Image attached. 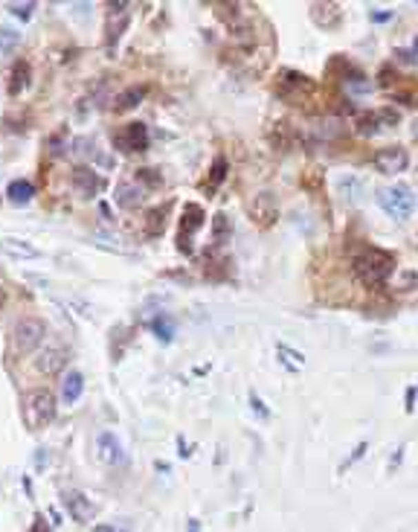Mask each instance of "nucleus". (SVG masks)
<instances>
[{
	"instance_id": "1",
	"label": "nucleus",
	"mask_w": 418,
	"mask_h": 532,
	"mask_svg": "<svg viewBox=\"0 0 418 532\" xmlns=\"http://www.w3.org/2000/svg\"><path fill=\"white\" fill-rule=\"evenodd\" d=\"M352 268H355V276H357L364 285L378 288V285L386 283L389 276H392V271H395V256L389 254V250L369 247V250H364V254L355 256Z\"/></svg>"
},
{
	"instance_id": "2",
	"label": "nucleus",
	"mask_w": 418,
	"mask_h": 532,
	"mask_svg": "<svg viewBox=\"0 0 418 532\" xmlns=\"http://www.w3.org/2000/svg\"><path fill=\"white\" fill-rule=\"evenodd\" d=\"M55 410H59V404H55V396L50 393L47 387L30 390V393L23 396V404H21L23 422H26V428H30V430H44L55 419Z\"/></svg>"
},
{
	"instance_id": "3",
	"label": "nucleus",
	"mask_w": 418,
	"mask_h": 532,
	"mask_svg": "<svg viewBox=\"0 0 418 532\" xmlns=\"http://www.w3.org/2000/svg\"><path fill=\"white\" fill-rule=\"evenodd\" d=\"M47 338V323L44 320H38V317H23L18 320L15 326H12V334H9V341H12V355H32L35 349L44 343Z\"/></svg>"
},
{
	"instance_id": "4",
	"label": "nucleus",
	"mask_w": 418,
	"mask_h": 532,
	"mask_svg": "<svg viewBox=\"0 0 418 532\" xmlns=\"http://www.w3.org/2000/svg\"><path fill=\"white\" fill-rule=\"evenodd\" d=\"M378 204L384 207L386 216H392L395 221H407L415 213V195L407 184H395L378 192Z\"/></svg>"
},
{
	"instance_id": "5",
	"label": "nucleus",
	"mask_w": 418,
	"mask_h": 532,
	"mask_svg": "<svg viewBox=\"0 0 418 532\" xmlns=\"http://www.w3.org/2000/svg\"><path fill=\"white\" fill-rule=\"evenodd\" d=\"M279 96H285V99L290 105H302L305 96H314L317 85L305 76V73H294V70H285L282 79H279V85H276Z\"/></svg>"
},
{
	"instance_id": "6",
	"label": "nucleus",
	"mask_w": 418,
	"mask_h": 532,
	"mask_svg": "<svg viewBox=\"0 0 418 532\" xmlns=\"http://www.w3.org/2000/svg\"><path fill=\"white\" fill-rule=\"evenodd\" d=\"M206 213L201 204H186L183 207V218H180V233H177V250L180 254H192V239L195 233L203 227Z\"/></svg>"
},
{
	"instance_id": "7",
	"label": "nucleus",
	"mask_w": 418,
	"mask_h": 532,
	"mask_svg": "<svg viewBox=\"0 0 418 532\" xmlns=\"http://www.w3.org/2000/svg\"><path fill=\"white\" fill-rule=\"evenodd\" d=\"M114 146L125 155H134V151H146L148 149V129L143 122H128L122 125L119 131H114Z\"/></svg>"
},
{
	"instance_id": "8",
	"label": "nucleus",
	"mask_w": 418,
	"mask_h": 532,
	"mask_svg": "<svg viewBox=\"0 0 418 532\" xmlns=\"http://www.w3.org/2000/svg\"><path fill=\"white\" fill-rule=\"evenodd\" d=\"M128 3H108V21H105V47L108 53H114L117 41L122 38V32L128 30Z\"/></svg>"
},
{
	"instance_id": "9",
	"label": "nucleus",
	"mask_w": 418,
	"mask_h": 532,
	"mask_svg": "<svg viewBox=\"0 0 418 532\" xmlns=\"http://www.w3.org/2000/svg\"><path fill=\"white\" fill-rule=\"evenodd\" d=\"M61 503H64V509L70 512V517H73L76 524H90V521H93L96 506H93V500H90L85 492H76V488H70V492L61 495Z\"/></svg>"
},
{
	"instance_id": "10",
	"label": "nucleus",
	"mask_w": 418,
	"mask_h": 532,
	"mask_svg": "<svg viewBox=\"0 0 418 532\" xmlns=\"http://www.w3.org/2000/svg\"><path fill=\"white\" fill-rule=\"evenodd\" d=\"M407 163H410V155H407V149H401V146H386L375 155V169L381 175H398V172L407 169Z\"/></svg>"
},
{
	"instance_id": "11",
	"label": "nucleus",
	"mask_w": 418,
	"mask_h": 532,
	"mask_svg": "<svg viewBox=\"0 0 418 532\" xmlns=\"http://www.w3.org/2000/svg\"><path fill=\"white\" fill-rule=\"evenodd\" d=\"M67 361H70V352L64 346H47L44 352L35 358V370L50 378V375H59L67 367Z\"/></svg>"
},
{
	"instance_id": "12",
	"label": "nucleus",
	"mask_w": 418,
	"mask_h": 532,
	"mask_svg": "<svg viewBox=\"0 0 418 532\" xmlns=\"http://www.w3.org/2000/svg\"><path fill=\"white\" fill-rule=\"evenodd\" d=\"M0 254H6L9 259H15V262H32V259L44 256L32 242L15 239V236H3V239H0Z\"/></svg>"
},
{
	"instance_id": "13",
	"label": "nucleus",
	"mask_w": 418,
	"mask_h": 532,
	"mask_svg": "<svg viewBox=\"0 0 418 532\" xmlns=\"http://www.w3.org/2000/svg\"><path fill=\"white\" fill-rule=\"evenodd\" d=\"M250 218H253L259 227H270V224L276 221V216H279V207H276V198L270 192H261V195H256L253 201H250Z\"/></svg>"
},
{
	"instance_id": "14",
	"label": "nucleus",
	"mask_w": 418,
	"mask_h": 532,
	"mask_svg": "<svg viewBox=\"0 0 418 532\" xmlns=\"http://www.w3.org/2000/svg\"><path fill=\"white\" fill-rule=\"evenodd\" d=\"M96 454L105 466H122L125 463V451H122V442L114 437L110 430H102L96 437Z\"/></svg>"
},
{
	"instance_id": "15",
	"label": "nucleus",
	"mask_w": 418,
	"mask_h": 532,
	"mask_svg": "<svg viewBox=\"0 0 418 532\" xmlns=\"http://www.w3.org/2000/svg\"><path fill=\"white\" fill-rule=\"evenodd\" d=\"M70 180H73V189L81 195V198H93V195H99V189H102V178L96 175V169H90V166H76Z\"/></svg>"
},
{
	"instance_id": "16",
	"label": "nucleus",
	"mask_w": 418,
	"mask_h": 532,
	"mask_svg": "<svg viewBox=\"0 0 418 532\" xmlns=\"http://www.w3.org/2000/svg\"><path fill=\"white\" fill-rule=\"evenodd\" d=\"M311 21L319 30H337L343 21V9L340 3H311Z\"/></svg>"
},
{
	"instance_id": "17",
	"label": "nucleus",
	"mask_w": 418,
	"mask_h": 532,
	"mask_svg": "<svg viewBox=\"0 0 418 532\" xmlns=\"http://www.w3.org/2000/svg\"><path fill=\"white\" fill-rule=\"evenodd\" d=\"M117 204L122 207V209H137L139 204H143V187L137 184V180H119L117 184Z\"/></svg>"
},
{
	"instance_id": "18",
	"label": "nucleus",
	"mask_w": 418,
	"mask_h": 532,
	"mask_svg": "<svg viewBox=\"0 0 418 532\" xmlns=\"http://www.w3.org/2000/svg\"><path fill=\"white\" fill-rule=\"evenodd\" d=\"M81 393H85V375H81L79 370H70L64 375V381H61V401L76 404L81 399Z\"/></svg>"
},
{
	"instance_id": "19",
	"label": "nucleus",
	"mask_w": 418,
	"mask_h": 532,
	"mask_svg": "<svg viewBox=\"0 0 418 532\" xmlns=\"http://www.w3.org/2000/svg\"><path fill=\"white\" fill-rule=\"evenodd\" d=\"M337 192H340V198H343V201L357 204L360 198H364L366 184H364V180H360L357 175H343V178H337Z\"/></svg>"
},
{
	"instance_id": "20",
	"label": "nucleus",
	"mask_w": 418,
	"mask_h": 532,
	"mask_svg": "<svg viewBox=\"0 0 418 532\" xmlns=\"http://www.w3.org/2000/svg\"><path fill=\"white\" fill-rule=\"evenodd\" d=\"M26 82H30V64H26L23 59H18L15 64L9 67V82H6V93L9 96H18L23 88H26Z\"/></svg>"
},
{
	"instance_id": "21",
	"label": "nucleus",
	"mask_w": 418,
	"mask_h": 532,
	"mask_svg": "<svg viewBox=\"0 0 418 532\" xmlns=\"http://www.w3.org/2000/svg\"><path fill=\"white\" fill-rule=\"evenodd\" d=\"M32 195H35V187L30 184V180H23V178H18V180H12V184L6 187V198L12 201V204H30L32 201Z\"/></svg>"
},
{
	"instance_id": "22",
	"label": "nucleus",
	"mask_w": 418,
	"mask_h": 532,
	"mask_svg": "<svg viewBox=\"0 0 418 532\" xmlns=\"http://www.w3.org/2000/svg\"><path fill=\"white\" fill-rule=\"evenodd\" d=\"M146 236H163V230H166V207H155V209H148L146 213Z\"/></svg>"
},
{
	"instance_id": "23",
	"label": "nucleus",
	"mask_w": 418,
	"mask_h": 532,
	"mask_svg": "<svg viewBox=\"0 0 418 532\" xmlns=\"http://www.w3.org/2000/svg\"><path fill=\"white\" fill-rule=\"evenodd\" d=\"M143 96H146L143 88H128V91H122L117 99H114V111H117V114H122V111H131V108H137L139 102H143Z\"/></svg>"
},
{
	"instance_id": "24",
	"label": "nucleus",
	"mask_w": 418,
	"mask_h": 532,
	"mask_svg": "<svg viewBox=\"0 0 418 532\" xmlns=\"http://www.w3.org/2000/svg\"><path fill=\"white\" fill-rule=\"evenodd\" d=\"M227 169H230L227 158H224V155H218V158H215V163H212V169H209V178H206V184H203V187H206L209 192L218 189V184L227 178Z\"/></svg>"
},
{
	"instance_id": "25",
	"label": "nucleus",
	"mask_w": 418,
	"mask_h": 532,
	"mask_svg": "<svg viewBox=\"0 0 418 532\" xmlns=\"http://www.w3.org/2000/svg\"><path fill=\"white\" fill-rule=\"evenodd\" d=\"M151 329H155V334L163 343H169L175 338V320L169 314H157L155 320H151Z\"/></svg>"
},
{
	"instance_id": "26",
	"label": "nucleus",
	"mask_w": 418,
	"mask_h": 532,
	"mask_svg": "<svg viewBox=\"0 0 418 532\" xmlns=\"http://www.w3.org/2000/svg\"><path fill=\"white\" fill-rule=\"evenodd\" d=\"M276 352H279V358L288 363V370H299L302 363H305V355L297 352V349H290L288 343H276Z\"/></svg>"
},
{
	"instance_id": "27",
	"label": "nucleus",
	"mask_w": 418,
	"mask_h": 532,
	"mask_svg": "<svg viewBox=\"0 0 418 532\" xmlns=\"http://www.w3.org/2000/svg\"><path fill=\"white\" fill-rule=\"evenodd\" d=\"M227 236H230V221H227L224 213H218L212 218V242L221 245V242H227Z\"/></svg>"
},
{
	"instance_id": "28",
	"label": "nucleus",
	"mask_w": 418,
	"mask_h": 532,
	"mask_svg": "<svg viewBox=\"0 0 418 532\" xmlns=\"http://www.w3.org/2000/svg\"><path fill=\"white\" fill-rule=\"evenodd\" d=\"M378 129H381V122H378V117L372 114V111H366V114H360L357 117V131L360 134H378Z\"/></svg>"
},
{
	"instance_id": "29",
	"label": "nucleus",
	"mask_w": 418,
	"mask_h": 532,
	"mask_svg": "<svg viewBox=\"0 0 418 532\" xmlns=\"http://www.w3.org/2000/svg\"><path fill=\"white\" fill-rule=\"evenodd\" d=\"M137 184H146V187H151V189H155V187H160L163 184V175L157 172V169H148V166H143V169H137Z\"/></svg>"
},
{
	"instance_id": "30",
	"label": "nucleus",
	"mask_w": 418,
	"mask_h": 532,
	"mask_svg": "<svg viewBox=\"0 0 418 532\" xmlns=\"http://www.w3.org/2000/svg\"><path fill=\"white\" fill-rule=\"evenodd\" d=\"M18 41H21V32L3 26V30H0V53H12V50L18 47Z\"/></svg>"
},
{
	"instance_id": "31",
	"label": "nucleus",
	"mask_w": 418,
	"mask_h": 532,
	"mask_svg": "<svg viewBox=\"0 0 418 532\" xmlns=\"http://www.w3.org/2000/svg\"><path fill=\"white\" fill-rule=\"evenodd\" d=\"M6 9H9V15H15L21 21H30L32 12H35V3H32V0H26V3H9Z\"/></svg>"
},
{
	"instance_id": "32",
	"label": "nucleus",
	"mask_w": 418,
	"mask_h": 532,
	"mask_svg": "<svg viewBox=\"0 0 418 532\" xmlns=\"http://www.w3.org/2000/svg\"><path fill=\"white\" fill-rule=\"evenodd\" d=\"M227 265H230L227 259H206V268H203V271H206V276H212V279H224L227 274L221 271V268H227Z\"/></svg>"
},
{
	"instance_id": "33",
	"label": "nucleus",
	"mask_w": 418,
	"mask_h": 532,
	"mask_svg": "<svg viewBox=\"0 0 418 532\" xmlns=\"http://www.w3.org/2000/svg\"><path fill=\"white\" fill-rule=\"evenodd\" d=\"M375 117H378L381 125H398V120H401L395 108H381V111H375Z\"/></svg>"
},
{
	"instance_id": "34",
	"label": "nucleus",
	"mask_w": 418,
	"mask_h": 532,
	"mask_svg": "<svg viewBox=\"0 0 418 532\" xmlns=\"http://www.w3.org/2000/svg\"><path fill=\"white\" fill-rule=\"evenodd\" d=\"M378 82H381V88H392L395 82H398V73H392V67H381V73H378Z\"/></svg>"
},
{
	"instance_id": "35",
	"label": "nucleus",
	"mask_w": 418,
	"mask_h": 532,
	"mask_svg": "<svg viewBox=\"0 0 418 532\" xmlns=\"http://www.w3.org/2000/svg\"><path fill=\"white\" fill-rule=\"evenodd\" d=\"M415 53H418V38L412 41V47H410V50H395L398 59H401V61H407V64H412V61H415Z\"/></svg>"
},
{
	"instance_id": "36",
	"label": "nucleus",
	"mask_w": 418,
	"mask_h": 532,
	"mask_svg": "<svg viewBox=\"0 0 418 532\" xmlns=\"http://www.w3.org/2000/svg\"><path fill=\"white\" fill-rule=\"evenodd\" d=\"M250 404H253V413H259L261 419H270V410L264 408V401H261L256 393H250Z\"/></svg>"
},
{
	"instance_id": "37",
	"label": "nucleus",
	"mask_w": 418,
	"mask_h": 532,
	"mask_svg": "<svg viewBox=\"0 0 418 532\" xmlns=\"http://www.w3.org/2000/svg\"><path fill=\"white\" fill-rule=\"evenodd\" d=\"M366 448H369L366 442H360V445L355 448V454H352V457H348V459H346V463H343V468H348V466H355V463H357V459H360V457H364V454H366Z\"/></svg>"
},
{
	"instance_id": "38",
	"label": "nucleus",
	"mask_w": 418,
	"mask_h": 532,
	"mask_svg": "<svg viewBox=\"0 0 418 532\" xmlns=\"http://www.w3.org/2000/svg\"><path fill=\"white\" fill-rule=\"evenodd\" d=\"M26 532H52L50 529V524L44 521V515H35V521H32V526L26 529Z\"/></svg>"
},
{
	"instance_id": "39",
	"label": "nucleus",
	"mask_w": 418,
	"mask_h": 532,
	"mask_svg": "<svg viewBox=\"0 0 418 532\" xmlns=\"http://www.w3.org/2000/svg\"><path fill=\"white\" fill-rule=\"evenodd\" d=\"M372 21L375 23H386V21H392V12H372Z\"/></svg>"
},
{
	"instance_id": "40",
	"label": "nucleus",
	"mask_w": 418,
	"mask_h": 532,
	"mask_svg": "<svg viewBox=\"0 0 418 532\" xmlns=\"http://www.w3.org/2000/svg\"><path fill=\"white\" fill-rule=\"evenodd\" d=\"M401 457H404V445H401V448H398V454H395V457H392V459H389V471H392V468H395V466H398V463H401Z\"/></svg>"
},
{
	"instance_id": "41",
	"label": "nucleus",
	"mask_w": 418,
	"mask_h": 532,
	"mask_svg": "<svg viewBox=\"0 0 418 532\" xmlns=\"http://www.w3.org/2000/svg\"><path fill=\"white\" fill-rule=\"evenodd\" d=\"M47 454H44V448H38V457H35V463H38V468H44V463H47Z\"/></svg>"
},
{
	"instance_id": "42",
	"label": "nucleus",
	"mask_w": 418,
	"mask_h": 532,
	"mask_svg": "<svg viewBox=\"0 0 418 532\" xmlns=\"http://www.w3.org/2000/svg\"><path fill=\"white\" fill-rule=\"evenodd\" d=\"M93 532H117V529L110 526V524H96V526H93Z\"/></svg>"
},
{
	"instance_id": "43",
	"label": "nucleus",
	"mask_w": 418,
	"mask_h": 532,
	"mask_svg": "<svg viewBox=\"0 0 418 532\" xmlns=\"http://www.w3.org/2000/svg\"><path fill=\"white\" fill-rule=\"evenodd\" d=\"M189 532H201V526H198V521H189Z\"/></svg>"
},
{
	"instance_id": "44",
	"label": "nucleus",
	"mask_w": 418,
	"mask_h": 532,
	"mask_svg": "<svg viewBox=\"0 0 418 532\" xmlns=\"http://www.w3.org/2000/svg\"><path fill=\"white\" fill-rule=\"evenodd\" d=\"M412 137H415V140H418V122H415V129H412Z\"/></svg>"
},
{
	"instance_id": "45",
	"label": "nucleus",
	"mask_w": 418,
	"mask_h": 532,
	"mask_svg": "<svg viewBox=\"0 0 418 532\" xmlns=\"http://www.w3.org/2000/svg\"><path fill=\"white\" fill-rule=\"evenodd\" d=\"M0 303H3V291H0Z\"/></svg>"
}]
</instances>
